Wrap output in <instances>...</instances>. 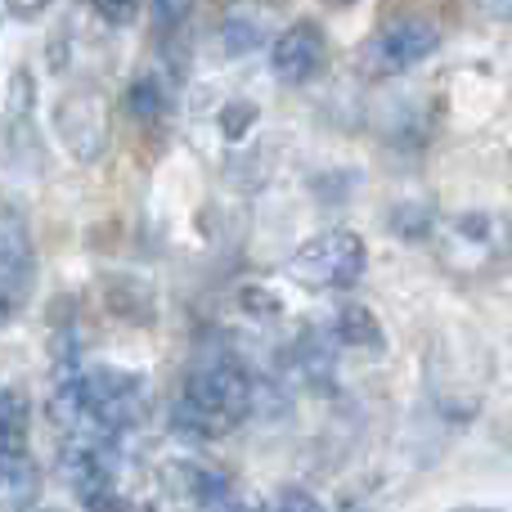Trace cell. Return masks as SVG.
I'll list each match as a JSON object with an SVG mask.
<instances>
[{"label": "cell", "instance_id": "cell-2", "mask_svg": "<svg viewBox=\"0 0 512 512\" xmlns=\"http://www.w3.org/2000/svg\"><path fill=\"white\" fill-rule=\"evenodd\" d=\"M81 405H86V423L77 432H95V436H122L126 427H135L149 409V387L140 373L113 369V364H95L81 369Z\"/></svg>", "mask_w": 512, "mask_h": 512}, {"label": "cell", "instance_id": "cell-20", "mask_svg": "<svg viewBox=\"0 0 512 512\" xmlns=\"http://www.w3.org/2000/svg\"><path fill=\"white\" fill-rule=\"evenodd\" d=\"M185 9H189V0H153V14H158V23H167V27L176 23Z\"/></svg>", "mask_w": 512, "mask_h": 512}, {"label": "cell", "instance_id": "cell-1", "mask_svg": "<svg viewBox=\"0 0 512 512\" xmlns=\"http://www.w3.org/2000/svg\"><path fill=\"white\" fill-rule=\"evenodd\" d=\"M256 405V382L248 369L234 360H207L203 369L189 373L185 391H180L176 409H171V427L194 441H212L225 436L252 414Z\"/></svg>", "mask_w": 512, "mask_h": 512}, {"label": "cell", "instance_id": "cell-4", "mask_svg": "<svg viewBox=\"0 0 512 512\" xmlns=\"http://www.w3.org/2000/svg\"><path fill=\"white\" fill-rule=\"evenodd\" d=\"M364 261H369V252H364L360 234L324 230L288 256V274L292 283H301L310 292H342L364 274Z\"/></svg>", "mask_w": 512, "mask_h": 512}, {"label": "cell", "instance_id": "cell-10", "mask_svg": "<svg viewBox=\"0 0 512 512\" xmlns=\"http://www.w3.org/2000/svg\"><path fill=\"white\" fill-rule=\"evenodd\" d=\"M41 499V468L23 445H0V508H32Z\"/></svg>", "mask_w": 512, "mask_h": 512}, {"label": "cell", "instance_id": "cell-14", "mask_svg": "<svg viewBox=\"0 0 512 512\" xmlns=\"http://www.w3.org/2000/svg\"><path fill=\"white\" fill-rule=\"evenodd\" d=\"M126 113H131L135 122H158V117L167 113V90L153 77L131 81V86H126Z\"/></svg>", "mask_w": 512, "mask_h": 512}, {"label": "cell", "instance_id": "cell-18", "mask_svg": "<svg viewBox=\"0 0 512 512\" xmlns=\"http://www.w3.org/2000/svg\"><path fill=\"white\" fill-rule=\"evenodd\" d=\"M90 5L108 27H126L135 18V9H140V0H90Z\"/></svg>", "mask_w": 512, "mask_h": 512}, {"label": "cell", "instance_id": "cell-15", "mask_svg": "<svg viewBox=\"0 0 512 512\" xmlns=\"http://www.w3.org/2000/svg\"><path fill=\"white\" fill-rule=\"evenodd\" d=\"M27 441V396L14 387H0V445Z\"/></svg>", "mask_w": 512, "mask_h": 512}, {"label": "cell", "instance_id": "cell-6", "mask_svg": "<svg viewBox=\"0 0 512 512\" xmlns=\"http://www.w3.org/2000/svg\"><path fill=\"white\" fill-rule=\"evenodd\" d=\"M54 131H59L63 149L77 162H86V167L99 162L108 149V131H113V122H108V99L90 86L68 90V95L59 99V108H54Z\"/></svg>", "mask_w": 512, "mask_h": 512}, {"label": "cell", "instance_id": "cell-21", "mask_svg": "<svg viewBox=\"0 0 512 512\" xmlns=\"http://www.w3.org/2000/svg\"><path fill=\"white\" fill-rule=\"evenodd\" d=\"M5 5H9V14L14 18H36V14L50 9V0H5Z\"/></svg>", "mask_w": 512, "mask_h": 512}, {"label": "cell", "instance_id": "cell-17", "mask_svg": "<svg viewBox=\"0 0 512 512\" xmlns=\"http://www.w3.org/2000/svg\"><path fill=\"white\" fill-rule=\"evenodd\" d=\"M252 122H256V104H248V99L221 108V135L225 140H243V135L252 131Z\"/></svg>", "mask_w": 512, "mask_h": 512}, {"label": "cell", "instance_id": "cell-9", "mask_svg": "<svg viewBox=\"0 0 512 512\" xmlns=\"http://www.w3.org/2000/svg\"><path fill=\"white\" fill-rule=\"evenodd\" d=\"M504 248H508L504 221L486 216V212H472V216H459V221L445 230L441 256L450 270H481V265H490Z\"/></svg>", "mask_w": 512, "mask_h": 512}, {"label": "cell", "instance_id": "cell-11", "mask_svg": "<svg viewBox=\"0 0 512 512\" xmlns=\"http://www.w3.org/2000/svg\"><path fill=\"white\" fill-rule=\"evenodd\" d=\"M185 486H189V499L203 508H239V481L230 477L225 468H212V463H189L185 468Z\"/></svg>", "mask_w": 512, "mask_h": 512}, {"label": "cell", "instance_id": "cell-13", "mask_svg": "<svg viewBox=\"0 0 512 512\" xmlns=\"http://www.w3.org/2000/svg\"><path fill=\"white\" fill-rule=\"evenodd\" d=\"M333 333L342 346H360V351H378L382 346V324L364 301H346L333 319Z\"/></svg>", "mask_w": 512, "mask_h": 512}, {"label": "cell", "instance_id": "cell-3", "mask_svg": "<svg viewBox=\"0 0 512 512\" xmlns=\"http://www.w3.org/2000/svg\"><path fill=\"white\" fill-rule=\"evenodd\" d=\"M441 50V23L427 14H396L360 45V72L373 81L400 77Z\"/></svg>", "mask_w": 512, "mask_h": 512}, {"label": "cell", "instance_id": "cell-7", "mask_svg": "<svg viewBox=\"0 0 512 512\" xmlns=\"http://www.w3.org/2000/svg\"><path fill=\"white\" fill-rule=\"evenodd\" d=\"M36 279V252H32V230L18 207L0 203V301L9 310L32 292Z\"/></svg>", "mask_w": 512, "mask_h": 512}, {"label": "cell", "instance_id": "cell-16", "mask_svg": "<svg viewBox=\"0 0 512 512\" xmlns=\"http://www.w3.org/2000/svg\"><path fill=\"white\" fill-rule=\"evenodd\" d=\"M221 41L230 54H248L256 45H265V23L256 14H230L221 27Z\"/></svg>", "mask_w": 512, "mask_h": 512}, {"label": "cell", "instance_id": "cell-8", "mask_svg": "<svg viewBox=\"0 0 512 512\" xmlns=\"http://www.w3.org/2000/svg\"><path fill=\"white\" fill-rule=\"evenodd\" d=\"M324 63H328V41H324V32H319V23H310V18L283 27L270 45V68L283 86H306V81H315L319 72H324Z\"/></svg>", "mask_w": 512, "mask_h": 512}, {"label": "cell", "instance_id": "cell-12", "mask_svg": "<svg viewBox=\"0 0 512 512\" xmlns=\"http://www.w3.org/2000/svg\"><path fill=\"white\" fill-rule=\"evenodd\" d=\"M337 333H301L292 346V369L306 382H328L337 369Z\"/></svg>", "mask_w": 512, "mask_h": 512}, {"label": "cell", "instance_id": "cell-5", "mask_svg": "<svg viewBox=\"0 0 512 512\" xmlns=\"http://www.w3.org/2000/svg\"><path fill=\"white\" fill-rule=\"evenodd\" d=\"M63 481L72 486V495L86 508H126L131 499L113 495L117 486V450L113 436H95V432H72L68 445L59 454Z\"/></svg>", "mask_w": 512, "mask_h": 512}, {"label": "cell", "instance_id": "cell-24", "mask_svg": "<svg viewBox=\"0 0 512 512\" xmlns=\"http://www.w3.org/2000/svg\"><path fill=\"white\" fill-rule=\"evenodd\" d=\"M5 319H9V306H5V301H0V324H5Z\"/></svg>", "mask_w": 512, "mask_h": 512}, {"label": "cell", "instance_id": "cell-23", "mask_svg": "<svg viewBox=\"0 0 512 512\" xmlns=\"http://www.w3.org/2000/svg\"><path fill=\"white\" fill-rule=\"evenodd\" d=\"M324 5H333V9H346V5H355V0H324Z\"/></svg>", "mask_w": 512, "mask_h": 512}, {"label": "cell", "instance_id": "cell-22", "mask_svg": "<svg viewBox=\"0 0 512 512\" xmlns=\"http://www.w3.org/2000/svg\"><path fill=\"white\" fill-rule=\"evenodd\" d=\"M490 5H495L504 18H512V0H490Z\"/></svg>", "mask_w": 512, "mask_h": 512}, {"label": "cell", "instance_id": "cell-19", "mask_svg": "<svg viewBox=\"0 0 512 512\" xmlns=\"http://www.w3.org/2000/svg\"><path fill=\"white\" fill-rule=\"evenodd\" d=\"M265 508H319V499L310 495V490L288 486V490H279V495H270V504Z\"/></svg>", "mask_w": 512, "mask_h": 512}]
</instances>
